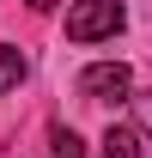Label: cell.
I'll return each mask as SVG.
<instances>
[{
  "label": "cell",
  "mask_w": 152,
  "mask_h": 158,
  "mask_svg": "<svg viewBox=\"0 0 152 158\" xmlns=\"http://www.w3.org/2000/svg\"><path fill=\"white\" fill-rule=\"evenodd\" d=\"M103 158H140V134H134V128H122V122H116L110 134H103Z\"/></svg>",
  "instance_id": "3957f363"
},
{
  "label": "cell",
  "mask_w": 152,
  "mask_h": 158,
  "mask_svg": "<svg viewBox=\"0 0 152 158\" xmlns=\"http://www.w3.org/2000/svg\"><path fill=\"white\" fill-rule=\"evenodd\" d=\"M128 91H134L128 61H91V67L79 73V98H91V103H122Z\"/></svg>",
  "instance_id": "7a4b0ae2"
},
{
  "label": "cell",
  "mask_w": 152,
  "mask_h": 158,
  "mask_svg": "<svg viewBox=\"0 0 152 158\" xmlns=\"http://www.w3.org/2000/svg\"><path fill=\"white\" fill-rule=\"evenodd\" d=\"M24 73H31V67H24V55L0 43V91H12V85H24Z\"/></svg>",
  "instance_id": "5b68a950"
},
{
  "label": "cell",
  "mask_w": 152,
  "mask_h": 158,
  "mask_svg": "<svg viewBox=\"0 0 152 158\" xmlns=\"http://www.w3.org/2000/svg\"><path fill=\"white\" fill-rule=\"evenodd\" d=\"M122 24H128L122 0H73L67 6V37L73 43H110Z\"/></svg>",
  "instance_id": "6da1fadb"
},
{
  "label": "cell",
  "mask_w": 152,
  "mask_h": 158,
  "mask_svg": "<svg viewBox=\"0 0 152 158\" xmlns=\"http://www.w3.org/2000/svg\"><path fill=\"white\" fill-rule=\"evenodd\" d=\"M24 6H37V12H49V6H55V0H24Z\"/></svg>",
  "instance_id": "52a82bcc"
},
{
  "label": "cell",
  "mask_w": 152,
  "mask_h": 158,
  "mask_svg": "<svg viewBox=\"0 0 152 158\" xmlns=\"http://www.w3.org/2000/svg\"><path fill=\"white\" fill-rule=\"evenodd\" d=\"M49 152L55 158H85V140H79L67 122H55V128H49Z\"/></svg>",
  "instance_id": "277c9868"
},
{
  "label": "cell",
  "mask_w": 152,
  "mask_h": 158,
  "mask_svg": "<svg viewBox=\"0 0 152 158\" xmlns=\"http://www.w3.org/2000/svg\"><path fill=\"white\" fill-rule=\"evenodd\" d=\"M134 98V122H140V134L152 140V91H128Z\"/></svg>",
  "instance_id": "8992f818"
}]
</instances>
